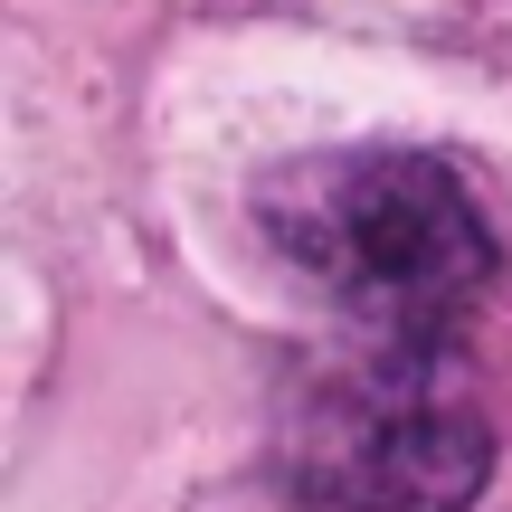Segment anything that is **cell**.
Here are the masks:
<instances>
[{
	"instance_id": "cell-1",
	"label": "cell",
	"mask_w": 512,
	"mask_h": 512,
	"mask_svg": "<svg viewBox=\"0 0 512 512\" xmlns=\"http://www.w3.org/2000/svg\"><path fill=\"white\" fill-rule=\"evenodd\" d=\"M256 219L380 342H446L494 285V228L437 152H313L256 190Z\"/></svg>"
},
{
	"instance_id": "cell-2",
	"label": "cell",
	"mask_w": 512,
	"mask_h": 512,
	"mask_svg": "<svg viewBox=\"0 0 512 512\" xmlns=\"http://www.w3.org/2000/svg\"><path fill=\"white\" fill-rule=\"evenodd\" d=\"M494 427L446 380V342H380L323 370L285 418V494L304 512H465Z\"/></svg>"
}]
</instances>
